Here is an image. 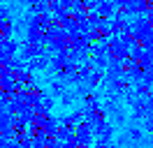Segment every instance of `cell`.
<instances>
[{"label": "cell", "mask_w": 153, "mask_h": 148, "mask_svg": "<svg viewBox=\"0 0 153 148\" xmlns=\"http://www.w3.org/2000/svg\"><path fill=\"white\" fill-rule=\"evenodd\" d=\"M74 139L79 141V146H81V148H88L91 144H93V139H95V137H93V132H91V127H88V123L81 120V123L74 127Z\"/></svg>", "instance_id": "1"}, {"label": "cell", "mask_w": 153, "mask_h": 148, "mask_svg": "<svg viewBox=\"0 0 153 148\" xmlns=\"http://www.w3.org/2000/svg\"><path fill=\"white\" fill-rule=\"evenodd\" d=\"M130 30V21L128 18H111L109 21V33H111V37H121L123 33H128Z\"/></svg>", "instance_id": "2"}, {"label": "cell", "mask_w": 153, "mask_h": 148, "mask_svg": "<svg viewBox=\"0 0 153 148\" xmlns=\"http://www.w3.org/2000/svg\"><path fill=\"white\" fill-rule=\"evenodd\" d=\"M95 12H97L102 18H114L116 7L111 5V0H100V2H97V7H95Z\"/></svg>", "instance_id": "3"}, {"label": "cell", "mask_w": 153, "mask_h": 148, "mask_svg": "<svg viewBox=\"0 0 153 148\" xmlns=\"http://www.w3.org/2000/svg\"><path fill=\"white\" fill-rule=\"evenodd\" d=\"M137 92L142 95L144 100H149V97L153 95V88H151V86H146V83H137Z\"/></svg>", "instance_id": "4"}, {"label": "cell", "mask_w": 153, "mask_h": 148, "mask_svg": "<svg viewBox=\"0 0 153 148\" xmlns=\"http://www.w3.org/2000/svg\"><path fill=\"white\" fill-rule=\"evenodd\" d=\"M63 148H81V146H79V141H76V139H74V134H72V137H70V139L65 141V144H63Z\"/></svg>", "instance_id": "5"}, {"label": "cell", "mask_w": 153, "mask_h": 148, "mask_svg": "<svg viewBox=\"0 0 153 148\" xmlns=\"http://www.w3.org/2000/svg\"><path fill=\"white\" fill-rule=\"evenodd\" d=\"M58 5H60V7H65L67 12H70V9L74 7V0H58Z\"/></svg>", "instance_id": "6"}, {"label": "cell", "mask_w": 153, "mask_h": 148, "mask_svg": "<svg viewBox=\"0 0 153 148\" xmlns=\"http://www.w3.org/2000/svg\"><path fill=\"white\" fill-rule=\"evenodd\" d=\"M144 127L149 130V134H153V116H149V118L144 120Z\"/></svg>", "instance_id": "7"}, {"label": "cell", "mask_w": 153, "mask_h": 148, "mask_svg": "<svg viewBox=\"0 0 153 148\" xmlns=\"http://www.w3.org/2000/svg\"><path fill=\"white\" fill-rule=\"evenodd\" d=\"M130 137H132L134 141H139V139H142V130H137V127H134V130H130Z\"/></svg>", "instance_id": "8"}, {"label": "cell", "mask_w": 153, "mask_h": 148, "mask_svg": "<svg viewBox=\"0 0 153 148\" xmlns=\"http://www.w3.org/2000/svg\"><path fill=\"white\" fill-rule=\"evenodd\" d=\"M128 2H130V0H111L114 7H128Z\"/></svg>", "instance_id": "9"}, {"label": "cell", "mask_w": 153, "mask_h": 148, "mask_svg": "<svg viewBox=\"0 0 153 148\" xmlns=\"http://www.w3.org/2000/svg\"><path fill=\"white\" fill-rule=\"evenodd\" d=\"M47 5H49L51 9H53V12H56V9L60 7V5H58V0H47Z\"/></svg>", "instance_id": "10"}, {"label": "cell", "mask_w": 153, "mask_h": 148, "mask_svg": "<svg viewBox=\"0 0 153 148\" xmlns=\"http://www.w3.org/2000/svg\"><path fill=\"white\" fill-rule=\"evenodd\" d=\"M60 92H63V86H60V83H58V86L53 83V95H60Z\"/></svg>", "instance_id": "11"}, {"label": "cell", "mask_w": 153, "mask_h": 148, "mask_svg": "<svg viewBox=\"0 0 153 148\" xmlns=\"http://www.w3.org/2000/svg\"><path fill=\"white\" fill-rule=\"evenodd\" d=\"M107 148H114V144H109V146H107Z\"/></svg>", "instance_id": "12"}, {"label": "cell", "mask_w": 153, "mask_h": 148, "mask_svg": "<svg viewBox=\"0 0 153 148\" xmlns=\"http://www.w3.org/2000/svg\"><path fill=\"white\" fill-rule=\"evenodd\" d=\"M151 146H153V134H151Z\"/></svg>", "instance_id": "13"}]
</instances>
